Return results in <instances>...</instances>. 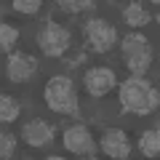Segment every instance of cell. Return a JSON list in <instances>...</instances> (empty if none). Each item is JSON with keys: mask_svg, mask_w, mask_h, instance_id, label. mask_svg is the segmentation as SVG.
Here are the masks:
<instances>
[{"mask_svg": "<svg viewBox=\"0 0 160 160\" xmlns=\"http://www.w3.org/2000/svg\"><path fill=\"white\" fill-rule=\"evenodd\" d=\"M86 43L96 53H107L118 43V29L107 22V19H88L86 24Z\"/></svg>", "mask_w": 160, "mask_h": 160, "instance_id": "5", "label": "cell"}, {"mask_svg": "<svg viewBox=\"0 0 160 160\" xmlns=\"http://www.w3.org/2000/svg\"><path fill=\"white\" fill-rule=\"evenodd\" d=\"M120 53H123L126 67L133 75H144L149 62H152V48H149L144 35H126L123 43H120Z\"/></svg>", "mask_w": 160, "mask_h": 160, "instance_id": "4", "label": "cell"}, {"mask_svg": "<svg viewBox=\"0 0 160 160\" xmlns=\"http://www.w3.org/2000/svg\"><path fill=\"white\" fill-rule=\"evenodd\" d=\"M43 102L51 112L59 115H72L78 109V91H75V83L67 75H53L46 80L43 86Z\"/></svg>", "mask_w": 160, "mask_h": 160, "instance_id": "2", "label": "cell"}, {"mask_svg": "<svg viewBox=\"0 0 160 160\" xmlns=\"http://www.w3.org/2000/svg\"><path fill=\"white\" fill-rule=\"evenodd\" d=\"M72 46V35L67 27H62L59 22H46L38 32V48L46 53L48 59H59L69 51Z\"/></svg>", "mask_w": 160, "mask_h": 160, "instance_id": "3", "label": "cell"}, {"mask_svg": "<svg viewBox=\"0 0 160 160\" xmlns=\"http://www.w3.org/2000/svg\"><path fill=\"white\" fill-rule=\"evenodd\" d=\"M62 144L69 155H78V158H91L96 155V142H93L91 131L86 126H69L62 133Z\"/></svg>", "mask_w": 160, "mask_h": 160, "instance_id": "6", "label": "cell"}, {"mask_svg": "<svg viewBox=\"0 0 160 160\" xmlns=\"http://www.w3.org/2000/svg\"><path fill=\"white\" fill-rule=\"evenodd\" d=\"M118 96H120L123 109L131 112V115H149V112H155V107L160 104L158 91L149 86L142 75H133V78L123 80L120 88H118Z\"/></svg>", "mask_w": 160, "mask_h": 160, "instance_id": "1", "label": "cell"}, {"mask_svg": "<svg viewBox=\"0 0 160 160\" xmlns=\"http://www.w3.org/2000/svg\"><path fill=\"white\" fill-rule=\"evenodd\" d=\"M19 115H22L19 102H16L13 96H8V93H3V96H0V120L8 126V123H16Z\"/></svg>", "mask_w": 160, "mask_h": 160, "instance_id": "13", "label": "cell"}, {"mask_svg": "<svg viewBox=\"0 0 160 160\" xmlns=\"http://www.w3.org/2000/svg\"><path fill=\"white\" fill-rule=\"evenodd\" d=\"M22 139H24V144L27 147H32V149H43V147H48V144L53 142V126L48 123V120H29L27 126L22 128Z\"/></svg>", "mask_w": 160, "mask_h": 160, "instance_id": "9", "label": "cell"}, {"mask_svg": "<svg viewBox=\"0 0 160 160\" xmlns=\"http://www.w3.org/2000/svg\"><path fill=\"white\" fill-rule=\"evenodd\" d=\"M19 43V29L13 27L11 22H3L0 24V51L3 53H11Z\"/></svg>", "mask_w": 160, "mask_h": 160, "instance_id": "14", "label": "cell"}, {"mask_svg": "<svg viewBox=\"0 0 160 160\" xmlns=\"http://www.w3.org/2000/svg\"><path fill=\"white\" fill-rule=\"evenodd\" d=\"M38 72V62L27 53H8L6 59V78L11 83H27Z\"/></svg>", "mask_w": 160, "mask_h": 160, "instance_id": "7", "label": "cell"}, {"mask_svg": "<svg viewBox=\"0 0 160 160\" xmlns=\"http://www.w3.org/2000/svg\"><path fill=\"white\" fill-rule=\"evenodd\" d=\"M99 149H102L107 158L126 160L128 155H131V142H128L126 131H120V128H109V131H104V133H102Z\"/></svg>", "mask_w": 160, "mask_h": 160, "instance_id": "10", "label": "cell"}, {"mask_svg": "<svg viewBox=\"0 0 160 160\" xmlns=\"http://www.w3.org/2000/svg\"><path fill=\"white\" fill-rule=\"evenodd\" d=\"M56 3H59L67 13H80V11H86V8L93 6V0H56Z\"/></svg>", "mask_w": 160, "mask_h": 160, "instance_id": "17", "label": "cell"}, {"mask_svg": "<svg viewBox=\"0 0 160 160\" xmlns=\"http://www.w3.org/2000/svg\"><path fill=\"white\" fill-rule=\"evenodd\" d=\"M139 149L147 158H158L160 155V128H147L139 136Z\"/></svg>", "mask_w": 160, "mask_h": 160, "instance_id": "11", "label": "cell"}, {"mask_svg": "<svg viewBox=\"0 0 160 160\" xmlns=\"http://www.w3.org/2000/svg\"><path fill=\"white\" fill-rule=\"evenodd\" d=\"M13 155H16V136L11 131H3V136H0V158L11 160Z\"/></svg>", "mask_w": 160, "mask_h": 160, "instance_id": "16", "label": "cell"}, {"mask_svg": "<svg viewBox=\"0 0 160 160\" xmlns=\"http://www.w3.org/2000/svg\"><path fill=\"white\" fill-rule=\"evenodd\" d=\"M83 86H86V91L91 96H104L118 86V78H115V72L109 67H91L86 72V78H83Z\"/></svg>", "mask_w": 160, "mask_h": 160, "instance_id": "8", "label": "cell"}, {"mask_svg": "<svg viewBox=\"0 0 160 160\" xmlns=\"http://www.w3.org/2000/svg\"><path fill=\"white\" fill-rule=\"evenodd\" d=\"M152 3H160V0H152Z\"/></svg>", "mask_w": 160, "mask_h": 160, "instance_id": "18", "label": "cell"}, {"mask_svg": "<svg viewBox=\"0 0 160 160\" xmlns=\"http://www.w3.org/2000/svg\"><path fill=\"white\" fill-rule=\"evenodd\" d=\"M123 22L128 24V27H144V24L149 22V13L144 6H139V3H128L126 8H123Z\"/></svg>", "mask_w": 160, "mask_h": 160, "instance_id": "12", "label": "cell"}, {"mask_svg": "<svg viewBox=\"0 0 160 160\" xmlns=\"http://www.w3.org/2000/svg\"><path fill=\"white\" fill-rule=\"evenodd\" d=\"M11 6H13V11L22 13V16H35V13L43 8V0H13Z\"/></svg>", "mask_w": 160, "mask_h": 160, "instance_id": "15", "label": "cell"}]
</instances>
